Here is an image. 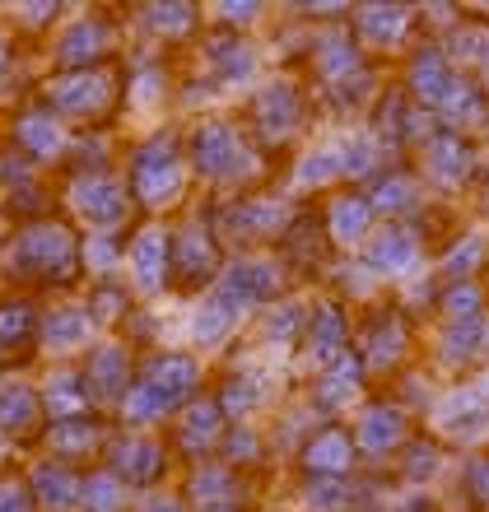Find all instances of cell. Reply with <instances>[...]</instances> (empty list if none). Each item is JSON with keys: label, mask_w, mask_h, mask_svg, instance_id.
I'll return each mask as SVG.
<instances>
[{"label": "cell", "mask_w": 489, "mask_h": 512, "mask_svg": "<svg viewBox=\"0 0 489 512\" xmlns=\"http://www.w3.org/2000/svg\"><path fill=\"white\" fill-rule=\"evenodd\" d=\"M80 261L84 243H75V233L66 224H56V219H38L10 243L5 275L14 284H70Z\"/></svg>", "instance_id": "obj_1"}, {"label": "cell", "mask_w": 489, "mask_h": 512, "mask_svg": "<svg viewBox=\"0 0 489 512\" xmlns=\"http://www.w3.org/2000/svg\"><path fill=\"white\" fill-rule=\"evenodd\" d=\"M187 173H191V159H182L177 135L159 131L131 154V173H126V182H131V196H136L145 210H168V205L182 201Z\"/></svg>", "instance_id": "obj_2"}, {"label": "cell", "mask_w": 489, "mask_h": 512, "mask_svg": "<svg viewBox=\"0 0 489 512\" xmlns=\"http://www.w3.org/2000/svg\"><path fill=\"white\" fill-rule=\"evenodd\" d=\"M252 154L243 145V131L233 122H205L191 135V168L205 182H243L252 168Z\"/></svg>", "instance_id": "obj_3"}, {"label": "cell", "mask_w": 489, "mask_h": 512, "mask_svg": "<svg viewBox=\"0 0 489 512\" xmlns=\"http://www.w3.org/2000/svg\"><path fill=\"white\" fill-rule=\"evenodd\" d=\"M47 103L61 122H98L117 103V80L108 70H84V75H61L47 84Z\"/></svg>", "instance_id": "obj_4"}, {"label": "cell", "mask_w": 489, "mask_h": 512, "mask_svg": "<svg viewBox=\"0 0 489 512\" xmlns=\"http://www.w3.org/2000/svg\"><path fill=\"white\" fill-rule=\"evenodd\" d=\"M66 205L84 224H94L98 233H108V229H122L126 210H131V191L108 173H75L66 187Z\"/></svg>", "instance_id": "obj_5"}, {"label": "cell", "mask_w": 489, "mask_h": 512, "mask_svg": "<svg viewBox=\"0 0 489 512\" xmlns=\"http://www.w3.org/2000/svg\"><path fill=\"white\" fill-rule=\"evenodd\" d=\"M173 275L182 289L219 280V233L210 229V219H187L173 233Z\"/></svg>", "instance_id": "obj_6"}, {"label": "cell", "mask_w": 489, "mask_h": 512, "mask_svg": "<svg viewBox=\"0 0 489 512\" xmlns=\"http://www.w3.org/2000/svg\"><path fill=\"white\" fill-rule=\"evenodd\" d=\"M103 461L108 471L122 480V485H136V489H154L168 471V452L159 447V438L150 433H122L103 447Z\"/></svg>", "instance_id": "obj_7"}, {"label": "cell", "mask_w": 489, "mask_h": 512, "mask_svg": "<svg viewBox=\"0 0 489 512\" xmlns=\"http://www.w3.org/2000/svg\"><path fill=\"white\" fill-rule=\"evenodd\" d=\"M112 47H117V28L103 14H84L56 42V66L66 75H84V70H98V61H108Z\"/></svg>", "instance_id": "obj_8"}, {"label": "cell", "mask_w": 489, "mask_h": 512, "mask_svg": "<svg viewBox=\"0 0 489 512\" xmlns=\"http://www.w3.org/2000/svg\"><path fill=\"white\" fill-rule=\"evenodd\" d=\"M126 266H131V280H136L140 294H163V284L173 275V233L163 224H145V229L131 238V252H126Z\"/></svg>", "instance_id": "obj_9"}, {"label": "cell", "mask_w": 489, "mask_h": 512, "mask_svg": "<svg viewBox=\"0 0 489 512\" xmlns=\"http://www.w3.org/2000/svg\"><path fill=\"white\" fill-rule=\"evenodd\" d=\"M140 382H150L163 401L177 410V405L196 401V391H201V364H196V354L163 350V354H150V359L140 364Z\"/></svg>", "instance_id": "obj_10"}, {"label": "cell", "mask_w": 489, "mask_h": 512, "mask_svg": "<svg viewBox=\"0 0 489 512\" xmlns=\"http://www.w3.org/2000/svg\"><path fill=\"white\" fill-rule=\"evenodd\" d=\"M229 438L224 429V405L219 396H196L191 405H182V424H177V447L187 452V457H210L219 452Z\"/></svg>", "instance_id": "obj_11"}, {"label": "cell", "mask_w": 489, "mask_h": 512, "mask_svg": "<svg viewBox=\"0 0 489 512\" xmlns=\"http://www.w3.org/2000/svg\"><path fill=\"white\" fill-rule=\"evenodd\" d=\"M14 145L24 149L28 163H56V159H70V145L75 135L61 126V117L52 112H24L14 122Z\"/></svg>", "instance_id": "obj_12"}, {"label": "cell", "mask_w": 489, "mask_h": 512, "mask_svg": "<svg viewBox=\"0 0 489 512\" xmlns=\"http://www.w3.org/2000/svg\"><path fill=\"white\" fill-rule=\"evenodd\" d=\"M84 387H89V401H103V405H122L126 391L136 387L131 382V354L126 345H98L84 364Z\"/></svg>", "instance_id": "obj_13"}, {"label": "cell", "mask_w": 489, "mask_h": 512, "mask_svg": "<svg viewBox=\"0 0 489 512\" xmlns=\"http://www.w3.org/2000/svg\"><path fill=\"white\" fill-rule=\"evenodd\" d=\"M299 122V89H289L285 80L266 84L257 98H252V126L266 145H280Z\"/></svg>", "instance_id": "obj_14"}, {"label": "cell", "mask_w": 489, "mask_h": 512, "mask_svg": "<svg viewBox=\"0 0 489 512\" xmlns=\"http://www.w3.org/2000/svg\"><path fill=\"white\" fill-rule=\"evenodd\" d=\"M275 266L271 261H257V256H233L224 275H219V294H229L238 308H252V303H266L275 294Z\"/></svg>", "instance_id": "obj_15"}, {"label": "cell", "mask_w": 489, "mask_h": 512, "mask_svg": "<svg viewBox=\"0 0 489 512\" xmlns=\"http://www.w3.org/2000/svg\"><path fill=\"white\" fill-rule=\"evenodd\" d=\"M28 489H33V503L42 512H70V508H80L84 480L66 461H42V466L28 471Z\"/></svg>", "instance_id": "obj_16"}, {"label": "cell", "mask_w": 489, "mask_h": 512, "mask_svg": "<svg viewBox=\"0 0 489 512\" xmlns=\"http://www.w3.org/2000/svg\"><path fill=\"white\" fill-rule=\"evenodd\" d=\"M238 494H243V480H238V466H229V461H201L187 480V499L201 512L233 508Z\"/></svg>", "instance_id": "obj_17"}, {"label": "cell", "mask_w": 489, "mask_h": 512, "mask_svg": "<svg viewBox=\"0 0 489 512\" xmlns=\"http://www.w3.org/2000/svg\"><path fill=\"white\" fill-rule=\"evenodd\" d=\"M243 312L247 308H238L229 294H219L215 289V294L196 308V317H191V340H196L201 350H215V345H224V340L233 336V326L243 322Z\"/></svg>", "instance_id": "obj_18"}, {"label": "cell", "mask_w": 489, "mask_h": 512, "mask_svg": "<svg viewBox=\"0 0 489 512\" xmlns=\"http://www.w3.org/2000/svg\"><path fill=\"white\" fill-rule=\"evenodd\" d=\"M38 336H42V317L33 308V298H5L0 303V359L24 354Z\"/></svg>", "instance_id": "obj_19"}, {"label": "cell", "mask_w": 489, "mask_h": 512, "mask_svg": "<svg viewBox=\"0 0 489 512\" xmlns=\"http://www.w3.org/2000/svg\"><path fill=\"white\" fill-rule=\"evenodd\" d=\"M42 415V396L28 382H10L0 387V438H24L38 429Z\"/></svg>", "instance_id": "obj_20"}, {"label": "cell", "mask_w": 489, "mask_h": 512, "mask_svg": "<svg viewBox=\"0 0 489 512\" xmlns=\"http://www.w3.org/2000/svg\"><path fill=\"white\" fill-rule=\"evenodd\" d=\"M280 229V210H271V201H238L224 210V219L215 224V233H229L233 243H243V238H266V233Z\"/></svg>", "instance_id": "obj_21"}, {"label": "cell", "mask_w": 489, "mask_h": 512, "mask_svg": "<svg viewBox=\"0 0 489 512\" xmlns=\"http://www.w3.org/2000/svg\"><path fill=\"white\" fill-rule=\"evenodd\" d=\"M42 350L47 354H66V350H80L89 340V312L84 308H56L42 317Z\"/></svg>", "instance_id": "obj_22"}, {"label": "cell", "mask_w": 489, "mask_h": 512, "mask_svg": "<svg viewBox=\"0 0 489 512\" xmlns=\"http://www.w3.org/2000/svg\"><path fill=\"white\" fill-rule=\"evenodd\" d=\"M47 447H52L56 457H70V461H84L89 452H98L103 443V429H98L94 419H61L52 433H47Z\"/></svg>", "instance_id": "obj_23"}, {"label": "cell", "mask_w": 489, "mask_h": 512, "mask_svg": "<svg viewBox=\"0 0 489 512\" xmlns=\"http://www.w3.org/2000/svg\"><path fill=\"white\" fill-rule=\"evenodd\" d=\"M117 410H122V419H126V424H131L136 433H140V429H150V424H159V419L173 415V405L163 401L159 391H154L150 382H140V378H136V387L126 391V401L117 405Z\"/></svg>", "instance_id": "obj_24"}, {"label": "cell", "mask_w": 489, "mask_h": 512, "mask_svg": "<svg viewBox=\"0 0 489 512\" xmlns=\"http://www.w3.org/2000/svg\"><path fill=\"white\" fill-rule=\"evenodd\" d=\"M42 405L56 415V424H61V419H75L84 405H89L84 373H56V378L47 382V391H42Z\"/></svg>", "instance_id": "obj_25"}, {"label": "cell", "mask_w": 489, "mask_h": 512, "mask_svg": "<svg viewBox=\"0 0 489 512\" xmlns=\"http://www.w3.org/2000/svg\"><path fill=\"white\" fill-rule=\"evenodd\" d=\"M89 317L94 322H126L131 317V289L112 275H98L94 294H89Z\"/></svg>", "instance_id": "obj_26"}, {"label": "cell", "mask_w": 489, "mask_h": 512, "mask_svg": "<svg viewBox=\"0 0 489 512\" xmlns=\"http://www.w3.org/2000/svg\"><path fill=\"white\" fill-rule=\"evenodd\" d=\"M122 503H126V485L108 471V466L94 475H84V494H80L84 512H122Z\"/></svg>", "instance_id": "obj_27"}, {"label": "cell", "mask_w": 489, "mask_h": 512, "mask_svg": "<svg viewBox=\"0 0 489 512\" xmlns=\"http://www.w3.org/2000/svg\"><path fill=\"white\" fill-rule=\"evenodd\" d=\"M210 66H215L219 80H233L243 84L252 70H257V52H247L238 38H219L215 47H210Z\"/></svg>", "instance_id": "obj_28"}, {"label": "cell", "mask_w": 489, "mask_h": 512, "mask_svg": "<svg viewBox=\"0 0 489 512\" xmlns=\"http://www.w3.org/2000/svg\"><path fill=\"white\" fill-rule=\"evenodd\" d=\"M140 19H145L150 33H163V38H187V33H196V19H201V14L191 10V5H150V10H140Z\"/></svg>", "instance_id": "obj_29"}, {"label": "cell", "mask_w": 489, "mask_h": 512, "mask_svg": "<svg viewBox=\"0 0 489 512\" xmlns=\"http://www.w3.org/2000/svg\"><path fill=\"white\" fill-rule=\"evenodd\" d=\"M345 457H350V452H345V443H340L336 433H322V438H317L313 447H308V466H313V471H340V466H345Z\"/></svg>", "instance_id": "obj_30"}, {"label": "cell", "mask_w": 489, "mask_h": 512, "mask_svg": "<svg viewBox=\"0 0 489 512\" xmlns=\"http://www.w3.org/2000/svg\"><path fill=\"white\" fill-rule=\"evenodd\" d=\"M84 261H89L94 270H103V266L112 270L117 261H122V247H117V238H103V233H98V238L84 243Z\"/></svg>", "instance_id": "obj_31"}, {"label": "cell", "mask_w": 489, "mask_h": 512, "mask_svg": "<svg viewBox=\"0 0 489 512\" xmlns=\"http://www.w3.org/2000/svg\"><path fill=\"white\" fill-rule=\"evenodd\" d=\"M0 512H33L28 480H0Z\"/></svg>", "instance_id": "obj_32"}, {"label": "cell", "mask_w": 489, "mask_h": 512, "mask_svg": "<svg viewBox=\"0 0 489 512\" xmlns=\"http://www.w3.org/2000/svg\"><path fill=\"white\" fill-rule=\"evenodd\" d=\"M136 512H182V503H177V499H168V494H150V499L140 503Z\"/></svg>", "instance_id": "obj_33"}, {"label": "cell", "mask_w": 489, "mask_h": 512, "mask_svg": "<svg viewBox=\"0 0 489 512\" xmlns=\"http://www.w3.org/2000/svg\"><path fill=\"white\" fill-rule=\"evenodd\" d=\"M219 14H224V24H238V28H243L247 24L243 14H261V10H257V5H224Z\"/></svg>", "instance_id": "obj_34"}, {"label": "cell", "mask_w": 489, "mask_h": 512, "mask_svg": "<svg viewBox=\"0 0 489 512\" xmlns=\"http://www.w3.org/2000/svg\"><path fill=\"white\" fill-rule=\"evenodd\" d=\"M5 70H10V42L0 38V75H5Z\"/></svg>", "instance_id": "obj_35"}, {"label": "cell", "mask_w": 489, "mask_h": 512, "mask_svg": "<svg viewBox=\"0 0 489 512\" xmlns=\"http://www.w3.org/2000/svg\"><path fill=\"white\" fill-rule=\"evenodd\" d=\"M0 461H5V438H0Z\"/></svg>", "instance_id": "obj_36"}, {"label": "cell", "mask_w": 489, "mask_h": 512, "mask_svg": "<svg viewBox=\"0 0 489 512\" xmlns=\"http://www.w3.org/2000/svg\"><path fill=\"white\" fill-rule=\"evenodd\" d=\"M215 512H233V508H215Z\"/></svg>", "instance_id": "obj_37"}]
</instances>
